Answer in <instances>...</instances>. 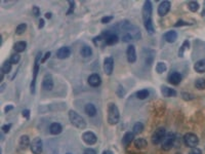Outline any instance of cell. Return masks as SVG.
Returning a JSON list of instances; mask_svg holds the SVG:
<instances>
[{"mask_svg": "<svg viewBox=\"0 0 205 154\" xmlns=\"http://www.w3.org/2000/svg\"><path fill=\"white\" fill-rule=\"evenodd\" d=\"M10 128H11V124H5V125L2 126L1 129H2V132H10Z\"/></svg>", "mask_w": 205, "mask_h": 154, "instance_id": "39", "label": "cell"}, {"mask_svg": "<svg viewBox=\"0 0 205 154\" xmlns=\"http://www.w3.org/2000/svg\"><path fill=\"white\" fill-rule=\"evenodd\" d=\"M165 135H166V132H165L164 128H158L157 131H156L154 134H153L151 140H152V143L154 145H158L160 144L162 141H163V139L165 137Z\"/></svg>", "mask_w": 205, "mask_h": 154, "instance_id": "7", "label": "cell"}, {"mask_svg": "<svg viewBox=\"0 0 205 154\" xmlns=\"http://www.w3.org/2000/svg\"><path fill=\"white\" fill-rule=\"evenodd\" d=\"M67 154H71V153H67Z\"/></svg>", "mask_w": 205, "mask_h": 154, "instance_id": "50", "label": "cell"}, {"mask_svg": "<svg viewBox=\"0 0 205 154\" xmlns=\"http://www.w3.org/2000/svg\"><path fill=\"white\" fill-rule=\"evenodd\" d=\"M189 154H202V151L199 148H193Z\"/></svg>", "mask_w": 205, "mask_h": 154, "instance_id": "37", "label": "cell"}, {"mask_svg": "<svg viewBox=\"0 0 205 154\" xmlns=\"http://www.w3.org/2000/svg\"><path fill=\"white\" fill-rule=\"evenodd\" d=\"M134 146L136 148H139V149H144V148H146V146H147V141L145 139L140 138L134 141Z\"/></svg>", "mask_w": 205, "mask_h": 154, "instance_id": "28", "label": "cell"}, {"mask_svg": "<svg viewBox=\"0 0 205 154\" xmlns=\"http://www.w3.org/2000/svg\"><path fill=\"white\" fill-rule=\"evenodd\" d=\"M11 109H13V106H7V107H5L4 110H5V112H7L8 110H11Z\"/></svg>", "mask_w": 205, "mask_h": 154, "instance_id": "47", "label": "cell"}, {"mask_svg": "<svg viewBox=\"0 0 205 154\" xmlns=\"http://www.w3.org/2000/svg\"><path fill=\"white\" fill-rule=\"evenodd\" d=\"M82 139H83V141L85 142L86 144L88 145H93L94 143L97 142V136L93 134V132H84L83 135H82Z\"/></svg>", "mask_w": 205, "mask_h": 154, "instance_id": "13", "label": "cell"}, {"mask_svg": "<svg viewBox=\"0 0 205 154\" xmlns=\"http://www.w3.org/2000/svg\"><path fill=\"white\" fill-rule=\"evenodd\" d=\"M84 110H85V113H86L88 116H94L97 114V108L94 107L93 104H86Z\"/></svg>", "mask_w": 205, "mask_h": 154, "instance_id": "23", "label": "cell"}, {"mask_svg": "<svg viewBox=\"0 0 205 154\" xmlns=\"http://www.w3.org/2000/svg\"><path fill=\"white\" fill-rule=\"evenodd\" d=\"M195 86H196V88H198V89H205V79H203V78L197 79L195 82Z\"/></svg>", "mask_w": 205, "mask_h": 154, "instance_id": "31", "label": "cell"}, {"mask_svg": "<svg viewBox=\"0 0 205 154\" xmlns=\"http://www.w3.org/2000/svg\"><path fill=\"white\" fill-rule=\"evenodd\" d=\"M194 69L196 72H198V73H204L205 72V59L204 60L198 61L197 63L195 64Z\"/></svg>", "mask_w": 205, "mask_h": 154, "instance_id": "22", "label": "cell"}, {"mask_svg": "<svg viewBox=\"0 0 205 154\" xmlns=\"http://www.w3.org/2000/svg\"><path fill=\"white\" fill-rule=\"evenodd\" d=\"M134 138V134L133 132H126L123 137V140H122V143H123L125 146H127L128 144L131 143V141L133 140Z\"/></svg>", "mask_w": 205, "mask_h": 154, "instance_id": "27", "label": "cell"}, {"mask_svg": "<svg viewBox=\"0 0 205 154\" xmlns=\"http://www.w3.org/2000/svg\"><path fill=\"white\" fill-rule=\"evenodd\" d=\"M103 154H109V152H107V151H104Z\"/></svg>", "mask_w": 205, "mask_h": 154, "instance_id": "49", "label": "cell"}, {"mask_svg": "<svg viewBox=\"0 0 205 154\" xmlns=\"http://www.w3.org/2000/svg\"><path fill=\"white\" fill-rule=\"evenodd\" d=\"M42 86L45 91H51L53 87V76L50 74H47L43 77V81H42Z\"/></svg>", "mask_w": 205, "mask_h": 154, "instance_id": "12", "label": "cell"}, {"mask_svg": "<svg viewBox=\"0 0 205 154\" xmlns=\"http://www.w3.org/2000/svg\"><path fill=\"white\" fill-rule=\"evenodd\" d=\"M45 17H46L47 18H51V14H50V12H46V14H45Z\"/></svg>", "mask_w": 205, "mask_h": 154, "instance_id": "48", "label": "cell"}, {"mask_svg": "<svg viewBox=\"0 0 205 154\" xmlns=\"http://www.w3.org/2000/svg\"><path fill=\"white\" fill-rule=\"evenodd\" d=\"M168 80H169V82L171 84L177 85L179 83H180V81H182V75H180L179 72H173L170 74L169 77H168Z\"/></svg>", "mask_w": 205, "mask_h": 154, "instance_id": "18", "label": "cell"}, {"mask_svg": "<svg viewBox=\"0 0 205 154\" xmlns=\"http://www.w3.org/2000/svg\"><path fill=\"white\" fill-rule=\"evenodd\" d=\"M26 46H27V43L25 41H19V42L14 43V49L18 52H22L26 49Z\"/></svg>", "mask_w": 205, "mask_h": 154, "instance_id": "24", "label": "cell"}, {"mask_svg": "<svg viewBox=\"0 0 205 154\" xmlns=\"http://www.w3.org/2000/svg\"><path fill=\"white\" fill-rule=\"evenodd\" d=\"M43 26H44V20H40L39 21V29L43 28Z\"/></svg>", "mask_w": 205, "mask_h": 154, "instance_id": "46", "label": "cell"}, {"mask_svg": "<svg viewBox=\"0 0 205 154\" xmlns=\"http://www.w3.org/2000/svg\"><path fill=\"white\" fill-rule=\"evenodd\" d=\"M80 54H81L82 57H84V58L90 57V55H93V49H91V47H89V46L84 45V46H82Z\"/></svg>", "mask_w": 205, "mask_h": 154, "instance_id": "25", "label": "cell"}, {"mask_svg": "<svg viewBox=\"0 0 205 154\" xmlns=\"http://www.w3.org/2000/svg\"><path fill=\"white\" fill-rule=\"evenodd\" d=\"M174 140H175V136L172 132H168L167 135H165L163 141H162V149L165 151L170 150L173 147Z\"/></svg>", "mask_w": 205, "mask_h": 154, "instance_id": "5", "label": "cell"}, {"mask_svg": "<svg viewBox=\"0 0 205 154\" xmlns=\"http://www.w3.org/2000/svg\"><path fill=\"white\" fill-rule=\"evenodd\" d=\"M149 95H150V92L148 89H142V91L136 92V97H137V99H140V100H145V99L149 97Z\"/></svg>", "mask_w": 205, "mask_h": 154, "instance_id": "29", "label": "cell"}, {"mask_svg": "<svg viewBox=\"0 0 205 154\" xmlns=\"http://www.w3.org/2000/svg\"><path fill=\"white\" fill-rule=\"evenodd\" d=\"M49 131H50V132H51L53 135H59V134H61V132H62L63 128H62V125H61L60 123L53 122V123H51V125H50V128H49Z\"/></svg>", "mask_w": 205, "mask_h": 154, "instance_id": "20", "label": "cell"}, {"mask_svg": "<svg viewBox=\"0 0 205 154\" xmlns=\"http://www.w3.org/2000/svg\"><path fill=\"white\" fill-rule=\"evenodd\" d=\"M161 92H162V95H163L164 97H167V98L175 97V95H176V91H174V89H172V88L167 87V86H163L162 89H161Z\"/></svg>", "mask_w": 205, "mask_h": 154, "instance_id": "21", "label": "cell"}, {"mask_svg": "<svg viewBox=\"0 0 205 154\" xmlns=\"http://www.w3.org/2000/svg\"><path fill=\"white\" fill-rule=\"evenodd\" d=\"M182 25H188V23H185V22H183V21H179L177 24H175V26L179 27V26H182Z\"/></svg>", "mask_w": 205, "mask_h": 154, "instance_id": "45", "label": "cell"}, {"mask_svg": "<svg viewBox=\"0 0 205 154\" xmlns=\"http://www.w3.org/2000/svg\"><path fill=\"white\" fill-rule=\"evenodd\" d=\"M11 64L10 62H4V64L2 65V68H1V72L4 73V74H7L10 72L11 70Z\"/></svg>", "mask_w": 205, "mask_h": 154, "instance_id": "30", "label": "cell"}, {"mask_svg": "<svg viewBox=\"0 0 205 154\" xmlns=\"http://www.w3.org/2000/svg\"><path fill=\"white\" fill-rule=\"evenodd\" d=\"M23 116H24V117H26V118L28 119L29 117H30V111H29V110H27V109H26V110H24V111H23Z\"/></svg>", "mask_w": 205, "mask_h": 154, "instance_id": "43", "label": "cell"}, {"mask_svg": "<svg viewBox=\"0 0 205 154\" xmlns=\"http://www.w3.org/2000/svg\"><path fill=\"white\" fill-rule=\"evenodd\" d=\"M119 117H120V114H119L118 107L115 104L111 103L108 107V122L112 125L117 124Z\"/></svg>", "mask_w": 205, "mask_h": 154, "instance_id": "3", "label": "cell"}, {"mask_svg": "<svg viewBox=\"0 0 205 154\" xmlns=\"http://www.w3.org/2000/svg\"><path fill=\"white\" fill-rule=\"evenodd\" d=\"M125 33L122 35L123 42H130L132 40H137L140 38V31L136 27L127 25L126 27H123Z\"/></svg>", "mask_w": 205, "mask_h": 154, "instance_id": "2", "label": "cell"}, {"mask_svg": "<svg viewBox=\"0 0 205 154\" xmlns=\"http://www.w3.org/2000/svg\"><path fill=\"white\" fill-rule=\"evenodd\" d=\"M118 36L116 35L115 33H107L106 34V37H105V42L107 43L108 45H113L115 44V43L118 42Z\"/></svg>", "mask_w": 205, "mask_h": 154, "instance_id": "16", "label": "cell"}, {"mask_svg": "<svg viewBox=\"0 0 205 154\" xmlns=\"http://www.w3.org/2000/svg\"><path fill=\"white\" fill-rule=\"evenodd\" d=\"M49 57H50V51H47V52H46V54H45V55H44V58H43V59H42V60H41V63H44V62H45V61H46V60H47V59H48V58H49Z\"/></svg>", "mask_w": 205, "mask_h": 154, "instance_id": "44", "label": "cell"}, {"mask_svg": "<svg viewBox=\"0 0 205 154\" xmlns=\"http://www.w3.org/2000/svg\"><path fill=\"white\" fill-rule=\"evenodd\" d=\"M156 71H157L159 74H162L163 72H165V71H166V65H165V63H162V62L158 63L157 66H156Z\"/></svg>", "mask_w": 205, "mask_h": 154, "instance_id": "33", "label": "cell"}, {"mask_svg": "<svg viewBox=\"0 0 205 154\" xmlns=\"http://www.w3.org/2000/svg\"><path fill=\"white\" fill-rule=\"evenodd\" d=\"M26 29H27V25L26 24H20L19 26L17 27V29H16V34H18V35H21V34H23L24 32H25Z\"/></svg>", "mask_w": 205, "mask_h": 154, "instance_id": "35", "label": "cell"}, {"mask_svg": "<svg viewBox=\"0 0 205 154\" xmlns=\"http://www.w3.org/2000/svg\"><path fill=\"white\" fill-rule=\"evenodd\" d=\"M29 144H30V140H29L28 136H25V135L22 136L21 139H20V146H21V148H22V149H26V148L29 146Z\"/></svg>", "mask_w": 205, "mask_h": 154, "instance_id": "26", "label": "cell"}, {"mask_svg": "<svg viewBox=\"0 0 205 154\" xmlns=\"http://www.w3.org/2000/svg\"><path fill=\"white\" fill-rule=\"evenodd\" d=\"M144 129V124L142 122H137L133 126V134H140Z\"/></svg>", "mask_w": 205, "mask_h": 154, "instance_id": "32", "label": "cell"}, {"mask_svg": "<svg viewBox=\"0 0 205 154\" xmlns=\"http://www.w3.org/2000/svg\"><path fill=\"white\" fill-rule=\"evenodd\" d=\"M33 14H34L35 17H39V14H40V10H39V8L37 6H34V7H33Z\"/></svg>", "mask_w": 205, "mask_h": 154, "instance_id": "38", "label": "cell"}, {"mask_svg": "<svg viewBox=\"0 0 205 154\" xmlns=\"http://www.w3.org/2000/svg\"><path fill=\"white\" fill-rule=\"evenodd\" d=\"M69 119L72 124L76 126V128H80V129H83L86 128V122H85V120L82 118L77 112H75V111L71 110L69 112Z\"/></svg>", "mask_w": 205, "mask_h": 154, "instance_id": "4", "label": "cell"}, {"mask_svg": "<svg viewBox=\"0 0 205 154\" xmlns=\"http://www.w3.org/2000/svg\"><path fill=\"white\" fill-rule=\"evenodd\" d=\"M20 59H21V55H18V54L13 55H11L10 62L11 64H18V63L20 62Z\"/></svg>", "mask_w": 205, "mask_h": 154, "instance_id": "36", "label": "cell"}, {"mask_svg": "<svg viewBox=\"0 0 205 154\" xmlns=\"http://www.w3.org/2000/svg\"><path fill=\"white\" fill-rule=\"evenodd\" d=\"M188 6H189V9H190V10L193 11V12L197 11L198 9H199V4H198V2H196V1H191V2H189Z\"/></svg>", "mask_w": 205, "mask_h": 154, "instance_id": "34", "label": "cell"}, {"mask_svg": "<svg viewBox=\"0 0 205 154\" xmlns=\"http://www.w3.org/2000/svg\"><path fill=\"white\" fill-rule=\"evenodd\" d=\"M113 69H114V60L111 57H108L105 59V62H104V70H105V73L107 75H111L113 72Z\"/></svg>", "mask_w": 205, "mask_h": 154, "instance_id": "9", "label": "cell"}, {"mask_svg": "<svg viewBox=\"0 0 205 154\" xmlns=\"http://www.w3.org/2000/svg\"><path fill=\"white\" fill-rule=\"evenodd\" d=\"M112 17H104L103 18H102V23H104V24H107V23H109L110 21H112Z\"/></svg>", "mask_w": 205, "mask_h": 154, "instance_id": "42", "label": "cell"}, {"mask_svg": "<svg viewBox=\"0 0 205 154\" xmlns=\"http://www.w3.org/2000/svg\"><path fill=\"white\" fill-rule=\"evenodd\" d=\"M183 142H185L186 146L190 148H195L199 144V139L195 134L189 132V134H186L185 137H183Z\"/></svg>", "mask_w": 205, "mask_h": 154, "instance_id": "6", "label": "cell"}, {"mask_svg": "<svg viewBox=\"0 0 205 154\" xmlns=\"http://www.w3.org/2000/svg\"><path fill=\"white\" fill-rule=\"evenodd\" d=\"M152 3L151 1H145L143 7V18H144V25H145L146 30L150 34L154 33V27L152 23Z\"/></svg>", "mask_w": 205, "mask_h": 154, "instance_id": "1", "label": "cell"}, {"mask_svg": "<svg viewBox=\"0 0 205 154\" xmlns=\"http://www.w3.org/2000/svg\"><path fill=\"white\" fill-rule=\"evenodd\" d=\"M84 154H97V152L91 148H87V149L84 150Z\"/></svg>", "mask_w": 205, "mask_h": 154, "instance_id": "40", "label": "cell"}, {"mask_svg": "<svg viewBox=\"0 0 205 154\" xmlns=\"http://www.w3.org/2000/svg\"><path fill=\"white\" fill-rule=\"evenodd\" d=\"M31 151L34 154H41L42 149H43V144L40 138H35L31 143Z\"/></svg>", "mask_w": 205, "mask_h": 154, "instance_id": "8", "label": "cell"}, {"mask_svg": "<svg viewBox=\"0 0 205 154\" xmlns=\"http://www.w3.org/2000/svg\"><path fill=\"white\" fill-rule=\"evenodd\" d=\"M164 38L167 42L172 43L177 39V34H176L175 31H168L167 33H165Z\"/></svg>", "mask_w": 205, "mask_h": 154, "instance_id": "19", "label": "cell"}, {"mask_svg": "<svg viewBox=\"0 0 205 154\" xmlns=\"http://www.w3.org/2000/svg\"><path fill=\"white\" fill-rule=\"evenodd\" d=\"M41 52H38L37 57L35 59V68H34V77H33V81L31 84V91L34 92V88H35V81H36V77H37L38 74V69H39V62H40V58H41Z\"/></svg>", "mask_w": 205, "mask_h": 154, "instance_id": "11", "label": "cell"}, {"mask_svg": "<svg viewBox=\"0 0 205 154\" xmlns=\"http://www.w3.org/2000/svg\"><path fill=\"white\" fill-rule=\"evenodd\" d=\"M126 55H127V61L129 62V63H134V62L136 61V52L134 45L128 46L126 51Z\"/></svg>", "mask_w": 205, "mask_h": 154, "instance_id": "14", "label": "cell"}, {"mask_svg": "<svg viewBox=\"0 0 205 154\" xmlns=\"http://www.w3.org/2000/svg\"><path fill=\"white\" fill-rule=\"evenodd\" d=\"M170 9V2L169 1H162L158 6V14L160 17H164V15L167 14V12L169 11Z\"/></svg>", "mask_w": 205, "mask_h": 154, "instance_id": "10", "label": "cell"}, {"mask_svg": "<svg viewBox=\"0 0 205 154\" xmlns=\"http://www.w3.org/2000/svg\"><path fill=\"white\" fill-rule=\"evenodd\" d=\"M88 83L91 86H93V87H97V86H99L102 83V80H101V77L97 74H91L88 77Z\"/></svg>", "mask_w": 205, "mask_h": 154, "instance_id": "17", "label": "cell"}, {"mask_svg": "<svg viewBox=\"0 0 205 154\" xmlns=\"http://www.w3.org/2000/svg\"><path fill=\"white\" fill-rule=\"evenodd\" d=\"M71 55V51H70L69 47H67V46H64V47H61L59 51H57V57L59 59H67L69 58V55Z\"/></svg>", "mask_w": 205, "mask_h": 154, "instance_id": "15", "label": "cell"}, {"mask_svg": "<svg viewBox=\"0 0 205 154\" xmlns=\"http://www.w3.org/2000/svg\"><path fill=\"white\" fill-rule=\"evenodd\" d=\"M69 4H70V10L68 11V14H71L73 11V9L75 8V2L74 1H69Z\"/></svg>", "mask_w": 205, "mask_h": 154, "instance_id": "41", "label": "cell"}]
</instances>
